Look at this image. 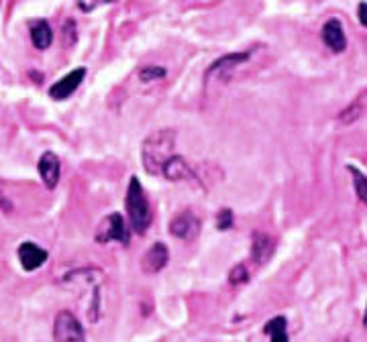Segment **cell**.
<instances>
[{"instance_id":"22","label":"cell","mask_w":367,"mask_h":342,"mask_svg":"<svg viewBox=\"0 0 367 342\" xmlns=\"http://www.w3.org/2000/svg\"><path fill=\"white\" fill-rule=\"evenodd\" d=\"M367 4H366V0L357 6V17H359V23L363 25V27H367Z\"/></svg>"},{"instance_id":"12","label":"cell","mask_w":367,"mask_h":342,"mask_svg":"<svg viewBox=\"0 0 367 342\" xmlns=\"http://www.w3.org/2000/svg\"><path fill=\"white\" fill-rule=\"evenodd\" d=\"M31 41H33V45L37 49H41V51L43 49H49V45L54 41V31H51V27H49L47 20H35L31 25Z\"/></svg>"},{"instance_id":"4","label":"cell","mask_w":367,"mask_h":342,"mask_svg":"<svg viewBox=\"0 0 367 342\" xmlns=\"http://www.w3.org/2000/svg\"><path fill=\"white\" fill-rule=\"evenodd\" d=\"M97 241L102 243V245H106L111 241H116L120 245H129V230L125 227V218L120 214H116V212L115 214H108L100 222V227H98Z\"/></svg>"},{"instance_id":"3","label":"cell","mask_w":367,"mask_h":342,"mask_svg":"<svg viewBox=\"0 0 367 342\" xmlns=\"http://www.w3.org/2000/svg\"><path fill=\"white\" fill-rule=\"evenodd\" d=\"M54 338L56 342H86L84 328L70 310H61L54 324Z\"/></svg>"},{"instance_id":"11","label":"cell","mask_w":367,"mask_h":342,"mask_svg":"<svg viewBox=\"0 0 367 342\" xmlns=\"http://www.w3.org/2000/svg\"><path fill=\"white\" fill-rule=\"evenodd\" d=\"M273 253V245H271L270 236L266 234H253V247H251V261H255V265H263L268 263V259Z\"/></svg>"},{"instance_id":"14","label":"cell","mask_w":367,"mask_h":342,"mask_svg":"<svg viewBox=\"0 0 367 342\" xmlns=\"http://www.w3.org/2000/svg\"><path fill=\"white\" fill-rule=\"evenodd\" d=\"M263 332L271 338V342H288V320L284 316H275L263 326Z\"/></svg>"},{"instance_id":"5","label":"cell","mask_w":367,"mask_h":342,"mask_svg":"<svg viewBox=\"0 0 367 342\" xmlns=\"http://www.w3.org/2000/svg\"><path fill=\"white\" fill-rule=\"evenodd\" d=\"M198 230H200V220L196 218L192 210L180 212L170 224V232L174 234L175 239H182V241H192L194 236L198 234Z\"/></svg>"},{"instance_id":"19","label":"cell","mask_w":367,"mask_h":342,"mask_svg":"<svg viewBox=\"0 0 367 342\" xmlns=\"http://www.w3.org/2000/svg\"><path fill=\"white\" fill-rule=\"evenodd\" d=\"M113 2H116V0H77V6H80L82 13H92V11H97L98 6L113 4Z\"/></svg>"},{"instance_id":"7","label":"cell","mask_w":367,"mask_h":342,"mask_svg":"<svg viewBox=\"0 0 367 342\" xmlns=\"http://www.w3.org/2000/svg\"><path fill=\"white\" fill-rule=\"evenodd\" d=\"M37 167L43 184H45L49 190H54V188L58 186L59 173H61V163H59L58 155L51 151H45L41 155V159H39Z\"/></svg>"},{"instance_id":"18","label":"cell","mask_w":367,"mask_h":342,"mask_svg":"<svg viewBox=\"0 0 367 342\" xmlns=\"http://www.w3.org/2000/svg\"><path fill=\"white\" fill-rule=\"evenodd\" d=\"M139 77H141L143 82L161 80V77H166V70H163V68H157V65H145V68L139 72Z\"/></svg>"},{"instance_id":"9","label":"cell","mask_w":367,"mask_h":342,"mask_svg":"<svg viewBox=\"0 0 367 342\" xmlns=\"http://www.w3.org/2000/svg\"><path fill=\"white\" fill-rule=\"evenodd\" d=\"M19 261L25 271H35L39 267L45 265L47 251L35 245V243H31V241H27V243H23L19 247Z\"/></svg>"},{"instance_id":"16","label":"cell","mask_w":367,"mask_h":342,"mask_svg":"<svg viewBox=\"0 0 367 342\" xmlns=\"http://www.w3.org/2000/svg\"><path fill=\"white\" fill-rule=\"evenodd\" d=\"M347 170L351 171V173H353V177H355V191H357V198H359L361 202H366L367 200L366 173H361V171L357 170V167H353V165H349Z\"/></svg>"},{"instance_id":"13","label":"cell","mask_w":367,"mask_h":342,"mask_svg":"<svg viewBox=\"0 0 367 342\" xmlns=\"http://www.w3.org/2000/svg\"><path fill=\"white\" fill-rule=\"evenodd\" d=\"M161 175H166L168 179H172V182H180V179H186V177H192V171L188 167V163L182 159V157H178L174 155L166 165H163V170H161Z\"/></svg>"},{"instance_id":"8","label":"cell","mask_w":367,"mask_h":342,"mask_svg":"<svg viewBox=\"0 0 367 342\" xmlns=\"http://www.w3.org/2000/svg\"><path fill=\"white\" fill-rule=\"evenodd\" d=\"M323 41L325 45L332 49L335 53H341L347 49V37H345V29L339 19H330L323 27Z\"/></svg>"},{"instance_id":"1","label":"cell","mask_w":367,"mask_h":342,"mask_svg":"<svg viewBox=\"0 0 367 342\" xmlns=\"http://www.w3.org/2000/svg\"><path fill=\"white\" fill-rule=\"evenodd\" d=\"M174 131H157L143 143V167L149 175H161L163 165L174 157L175 153Z\"/></svg>"},{"instance_id":"10","label":"cell","mask_w":367,"mask_h":342,"mask_svg":"<svg viewBox=\"0 0 367 342\" xmlns=\"http://www.w3.org/2000/svg\"><path fill=\"white\" fill-rule=\"evenodd\" d=\"M168 261H170V251H168V247L163 243H155L154 247L143 255L141 265H143L145 273H159L163 267L168 265Z\"/></svg>"},{"instance_id":"6","label":"cell","mask_w":367,"mask_h":342,"mask_svg":"<svg viewBox=\"0 0 367 342\" xmlns=\"http://www.w3.org/2000/svg\"><path fill=\"white\" fill-rule=\"evenodd\" d=\"M84 77H86V68H77L74 72L66 74L59 82H56L49 88V96L54 100H66V98H70L80 88V84L84 82Z\"/></svg>"},{"instance_id":"15","label":"cell","mask_w":367,"mask_h":342,"mask_svg":"<svg viewBox=\"0 0 367 342\" xmlns=\"http://www.w3.org/2000/svg\"><path fill=\"white\" fill-rule=\"evenodd\" d=\"M245 59H249V53H232V56H227L223 57V59H218V61H214L213 65H211V70H209V76L214 74V72H220L223 68H235L237 63H243Z\"/></svg>"},{"instance_id":"2","label":"cell","mask_w":367,"mask_h":342,"mask_svg":"<svg viewBox=\"0 0 367 342\" xmlns=\"http://www.w3.org/2000/svg\"><path fill=\"white\" fill-rule=\"evenodd\" d=\"M127 212H129L131 228L135 230L137 234H145V230L149 228L151 220H154V214H151V206H149V200L145 196V190H143V186L137 177H131V182H129Z\"/></svg>"},{"instance_id":"21","label":"cell","mask_w":367,"mask_h":342,"mask_svg":"<svg viewBox=\"0 0 367 342\" xmlns=\"http://www.w3.org/2000/svg\"><path fill=\"white\" fill-rule=\"evenodd\" d=\"M216 227L218 230H229L232 227V212L229 208H223L216 216Z\"/></svg>"},{"instance_id":"17","label":"cell","mask_w":367,"mask_h":342,"mask_svg":"<svg viewBox=\"0 0 367 342\" xmlns=\"http://www.w3.org/2000/svg\"><path fill=\"white\" fill-rule=\"evenodd\" d=\"M361 114H363V96H359V98L355 100L353 106H349L347 110L341 113V120H343V122H353V120H357Z\"/></svg>"},{"instance_id":"20","label":"cell","mask_w":367,"mask_h":342,"mask_svg":"<svg viewBox=\"0 0 367 342\" xmlns=\"http://www.w3.org/2000/svg\"><path fill=\"white\" fill-rule=\"evenodd\" d=\"M245 281H249V271H247V267L237 265L231 271V284L239 285V284H245Z\"/></svg>"}]
</instances>
